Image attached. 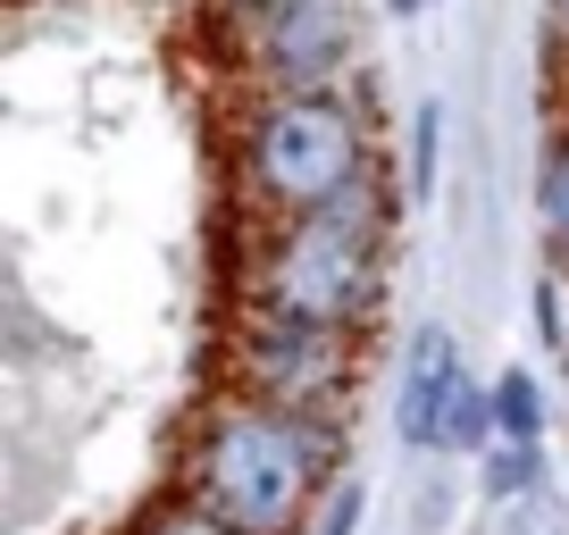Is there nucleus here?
Listing matches in <instances>:
<instances>
[{
    "instance_id": "6e6552de",
    "label": "nucleus",
    "mask_w": 569,
    "mask_h": 535,
    "mask_svg": "<svg viewBox=\"0 0 569 535\" xmlns=\"http://www.w3.org/2000/svg\"><path fill=\"white\" fill-rule=\"evenodd\" d=\"M495 435L502 444H545V393H536L528 369L495 376Z\"/></svg>"
},
{
    "instance_id": "f257e3e1",
    "label": "nucleus",
    "mask_w": 569,
    "mask_h": 535,
    "mask_svg": "<svg viewBox=\"0 0 569 535\" xmlns=\"http://www.w3.org/2000/svg\"><path fill=\"white\" fill-rule=\"evenodd\" d=\"M184 485L234 535H293L302 518H319L327 427L302 411H277V402H227L201 427Z\"/></svg>"
},
{
    "instance_id": "7ed1b4c3",
    "label": "nucleus",
    "mask_w": 569,
    "mask_h": 535,
    "mask_svg": "<svg viewBox=\"0 0 569 535\" xmlns=\"http://www.w3.org/2000/svg\"><path fill=\"white\" fill-rule=\"evenodd\" d=\"M243 201L277 218H310L369 176V125L343 92H268L234 134Z\"/></svg>"
},
{
    "instance_id": "0eeeda50",
    "label": "nucleus",
    "mask_w": 569,
    "mask_h": 535,
    "mask_svg": "<svg viewBox=\"0 0 569 535\" xmlns=\"http://www.w3.org/2000/svg\"><path fill=\"white\" fill-rule=\"evenodd\" d=\"M486 435H495V385H478V376H452L445 393V435H436V452H478Z\"/></svg>"
},
{
    "instance_id": "20e7f679",
    "label": "nucleus",
    "mask_w": 569,
    "mask_h": 535,
    "mask_svg": "<svg viewBox=\"0 0 569 535\" xmlns=\"http://www.w3.org/2000/svg\"><path fill=\"white\" fill-rule=\"evenodd\" d=\"M234 369H243V402H277V411L319 418L343 393V369H352V335L343 326H310L284 319V310L251 302L243 335H234Z\"/></svg>"
},
{
    "instance_id": "ddd939ff",
    "label": "nucleus",
    "mask_w": 569,
    "mask_h": 535,
    "mask_svg": "<svg viewBox=\"0 0 569 535\" xmlns=\"http://www.w3.org/2000/svg\"><path fill=\"white\" fill-rule=\"evenodd\" d=\"M352 527H360V485H336L319 502V518H310V535H352Z\"/></svg>"
},
{
    "instance_id": "39448f33",
    "label": "nucleus",
    "mask_w": 569,
    "mask_h": 535,
    "mask_svg": "<svg viewBox=\"0 0 569 535\" xmlns=\"http://www.w3.org/2000/svg\"><path fill=\"white\" fill-rule=\"evenodd\" d=\"M343 51H352L343 0H277L260 18V68L277 92H336Z\"/></svg>"
},
{
    "instance_id": "f3484780",
    "label": "nucleus",
    "mask_w": 569,
    "mask_h": 535,
    "mask_svg": "<svg viewBox=\"0 0 569 535\" xmlns=\"http://www.w3.org/2000/svg\"><path fill=\"white\" fill-rule=\"evenodd\" d=\"M561 352H569V335H561Z\"/></svg>"
},
{
    "instance_id": "dca6fc26",
    "label": "nucleus",
    "mask_w": 569,
    "mask_h": 535,
    "mask_svg": "<svg viewBox=\"0 0 569 535\" xmlns=\"http://www.w3.org/2000/svg\"><path fill=\"white\" fill-rule=\"evenodd\" d=\"M552 9H561V26H569V0H552Z\"/></svg>"
},
{
    "instance_id": "423d86ee",
    "label": "nucleus",
    "mask_w": 569,
    "mask_h": 535,
    "mask_svg": "<svg viewBox=\"0 0 569 535\" xmlns=\"http://www.w3.org/2000/svg\"><path fill=\"white\" fill-rule=\"evenodd\" d=\"M452 376H461V352H452L445 326H419L402 352V393H393V435L419 452H436V435H445V393Z\"/></svg>"
},
{
    "instance_id": "f03ea898",
    "label": "nucleus",
    "mask_w": 569,
    "mask_h": 535,
    "mask_svg": "<svg viewBox=\"0 0 569 535\" xmlns=\"http://www.w3.org/2000/svg\"><path fill=\"white\" fill-rule=\"evenodd\" d=\"M377 251H386V184H377V168H369V176H360L352 193H336L327 210L284 218L277 243L251 268V302L360 335V319L377 310Z\"/></svg>"
},
{
    "instance_id": "2eb2a0df",
    "label": "nucleus",
    "mask_w": 569,
    "mask_h": 535,
    "mask_svg": "<svg viewBox=\"0 0 569 535\" xmlns=\"http://www.w3.org/2000/svg\"><path fill=\"white\" fill-rule=\"evenodd\" d=\"M393 9H402V18H410V9H427V0H393Z\"/></svg>"
},
{
    "instance_id": "9d476101",
    "label": "nucleus",
    "mask_w": 569,
    "mask_h": 535,
    "mask_svg": "<svg viewBox=\"0 0 569 535\" xmlns=\"http://www.w3.org/2000/svg\"><path fill=\"white\" fill-rule=\"evenodd\" d=\"M436 134H445V109L419 101V118H410V201H427V184H436Z\"/></svg>"
},
{
    "instance_id": "1a4fd4ad",
    "label": "nucleus",
    "mask_w": 569,
    "mask_h": 535,
    "mask_svg": "<svg viewBox=\"0 0 569 535\" xmlns=\"http://www.w3.org/2000/svg\"><path fill=\"white\" fill-rule=\"evenodd\" d=\"M545 485V452L536 444H495V461H486V494L495 502H519Z\"/></svg>"
},
{
    "instance_id": "9b49d317",
    "label": "nucleus",
    "mask_w": 569,
    "mask_h": 535,
    "mask_svg": "<svg viewBox=\"0 0 569 535\" xmlns=\"http://www.w3.org/2000/svg\"><path fill=\"white\" fill-rule=\"evenodd\" d=\"M545 234H552V251L569 260V134L552 143V168H545Z\"/></svg>"
},
{
    "instance_id": "f8f14e48",
    "label": "nucleus",
    "mask_w": 569,
    "mask_h": 535,
    "mask_svg": "<svg viewBox=\"0 0 569 535\" xmlns=\"http://www.w3.org/2000/svg\"><path fill=\"white\" fill-rule=\"evenodd\" d=\"M142 535H234V527H227V518H210L201 502H177V511H160Z\"/></svg>"
},
{
    "instance_id": "4468645a",
    "label": "nucleus",
    "mask_w": 569,
    "mask_h": 535,
    "mask_svg": "<svg viewBox=\"0 0 569 535\" xmlns=\"http://www.w3.org/2000/svg\"><path fill=\"white\" fill-rule=\"evenodd\" d=\"M227 9H243V18H268V9H277V0H227Z\"/></svg>"
}]
</instances>
